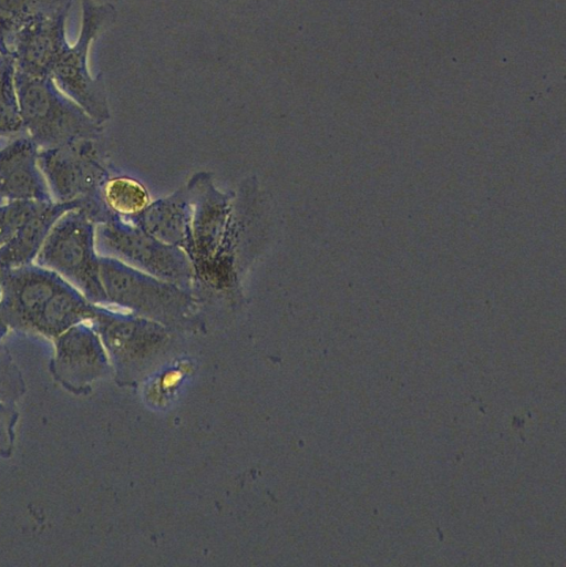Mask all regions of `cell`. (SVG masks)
<instances>
[{"label":"cell","instance_id":"6da1fadb","mask_svg":"<svg viewBox=\"0 0 566 567\" xmlns=\"http://www.w3.org/2000/svg\"><path fill=\"white\" fill-rule=\"evenodd\" d=\"M14 84L23 133L41 148L92 138L94 121L50 76L17 71Z\"/></svg>","mask_w":566,"mask_h":567},{"label":"cell","instance_id":"7a4b0ae2","mask_svg":"<svg viewBox=\"0 0 566 567\" xmlns=\"http://www.w3.org/2000/svg\"><path fill=\"white\" fill-rule=\"evenodd\" d=\"M93 219L82 209L63 213L50 229L34 264L50 269L95 302L103 297L94 250Z\"/></svg>","mask_w":566,"mask_h":567},{"label":"cell","instance_id":"3957f363","mask_svg":"<svg viewBox=\"0 0 566 567\" xmlns=\"http://www.w3.org/2000/svg\"><path fill=\"white\" fill-rule=\"evenodd\" d=\"M38 164L53 202L82 209L92 219L95 217L101 168L91 138L39 148Z\"/></svg>","mask_w":566,"mask_h":567},{"label":"cell","instance_id":"277c9868","mask_svg":"<svg viewBox=\"0 0 566 567\" xmlns=\"http://www.w3.org/2000/svg\"><path fill=\"white\" fill-rule=\"evenodd\" d=\"M113 17L114 9L110 4L97 6L92 0H82L79 38L64 49L51 73L58 87L97 123L107 116V106L101 80L89 72L88 54L99 31Z\"/></svg>","mask_w":566,"mask_h":567},{"label":"cell","instance_id":"5b68a950","mask_svg":"<svg viewBox=\"0 0 566 567\" xmlns=\"http://www.w3.org/2000/svg\"><path fill=\"white\" fill-rule=\"evenodd\" d=\"M65 281L34 262L1 270L0 319L35 326L49 299Z\"/></svg>","mask_w":566,"mask_h":567},{"label":"cell","instance_id":"8992f818","mask_svg":"<svg viewBox=\"0 0 566 567\" xmlns=\"http://www.w3.org/2000/svg\"><path fill=\"white\" fill-rule=\"evenodd\" d=\"M69 13L37 18L20 28L9 40L7 53L16 70L34 76H50L69 45L65 22Z\"/></svg>","mask_w":566,"mask_h":567},{"label":"cell","instance_id":"52a82bcc","mask_svg":"<svg viewBox=\"0 0 566 567\" xmlns=\"http://www.w3.org/2000/svg\"><path fill=\"white\" fill-rule=\"evenodd\" d=\"M38 145L25 134L0 148V204L53 202L38 164Z\"/></svg>","mask_w":566,"mask_h":567},{"label":"cell","instance_id":"ba28073f","mask_svg":"<svg viewBox=\"0 0 566 567\" xmlns=\"http://www.w3.org/2000/svg\"><path fill=\"white\" fill-rule=\"evenodd\" d=\"M73 209L68 204L41 203L14 234L0 246V269H12L33 264L50 229L66 210Z\"/></svg>","mask_w":566,"mask_h":567},{"label":"cell","instance_id":"9c48e42d","mask_svg":"<svg viewBox=\"0 0 566 567\" xmlns=\"http://www.w3.org/2000/svg\"><path fill=\"white\" fill-rule=\"evenodd\" d=\"M71 4L72 0H0V53H7L9 40L24 24L37 18L69 13Z\"/></svg>","mask_w":566,"mask_h":567},{"label":"cell","instance_id":"30bf717a","mask_svg":"<svg viewBox=\"0 0 566 567\" xmlns=\"http://www.w3.org/2000/svg\"><path fill=\"white\" fill-rule=\"evenodd\" d=\"M91 315L88 298L65 281L44 306L35 327L59 331Z\"/></svg>","mask_w":566,"mask_h":567},{"label":"cell","instance_id":"8fae6325","mask_svg":"<svg viewBox=\"0 0 566 567\" xmlns=\"http://www.w3.org/2000/svg\"><path fill=\"white\" fill-rule=\"evenodd\" d=\"M16 64L10 54L0 53V135L23 133L14 84Z\"/></svg>","mask_w":566,"mask_h":567},{"label":"cell","instance_id":"7c38bea8","mask_svg":"<svg viewBox=\"0 0 566 567\" xmlns=\"http://www.w3.org/2000/svg\"><path fill=\"white\" fill-rule=\"evenodd\" d=\"M103 195L106 204L121 214H133L147 203L144 188L128 178H114L105 183Z\"/></svg>","mask_w":566,"mask_h":567},{"label":"cell","instance_id":"4fadbf2b","mask_svg":"<svg viewBox=\"0 0 566 567\" xmlns=\"http://www.w3.org/2000/svg\"><path fill=\"white\" fill-rule=\"evenodd\" d=\"M48 203V202H47ZM41 203L12 202L0 204V246L30 217Z\"/></svg>","mask_w":566,"mask_h":567},{"label":"cell","instance_id":"5bb4252c","mask_svg":"<svg viewBox=\"0 0 566 567\" xmlns=\"http://www.w3.org/2000/svg\"><path fill=\"white\" fill-rule=\"evenodd\" d=\"M0 299H1V269H0Z\"/></svg>","mask_w":566,"mask_h":567}]
</instances>
